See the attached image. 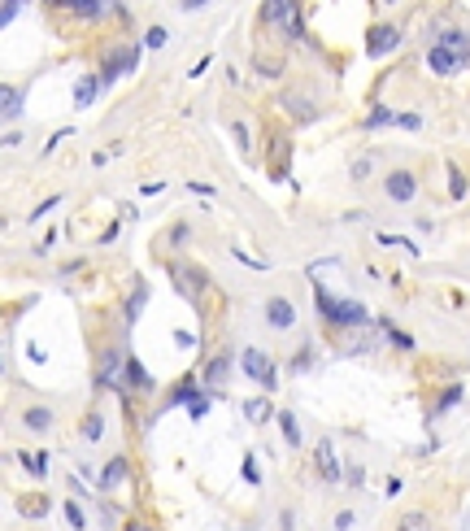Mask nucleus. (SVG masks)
Instances as JSON below:
<instances>
[{"label": "nucleus", "mask_w": 470, "mask_h": 531, "mask_svg": "<svg viewBox=\"0 0 470 531\" xmlns=\"http://www.w3.org/2000/svg\"><path fill=\"white\" fill-rule=\"evenodd\" d=\"M396 531H431V519L427 514H401V523H396Z\"/></svg>", "instance_id": "6ab92c4d"}, {"label": "nucleus", "mask_w": 470, "mask_h": 531, "mask_svg": "<svg viewBox=\"0 0 470 531\" xmlns=\"http://www.w3.org/2000/svg\"><path fill=\"white\" fill-rule=\"evenodd\" d=\"M458 401H462V383H448V388H444V396L440 401H435V410H453V405H458Z\"/></svg>", "instance_id": "bb28decb"}, {"label": "nucleus", "mask_w": 470, "mask_h": 531, "mask_svg": "<svg viewBox=\"0 0 470 531\" xmlns=\"http://www.w3.org/2000/svg\"><path fill=\"white\" fill-rule=\"evenodd\" d=\"M140 310H144V283L135 279V292H131V305H126V323H135V318H140Z\"/></svg>", "instance_id": "cd10ccee"}, {"label": "nucleus", "mask_w": 470, "mask_h": 531, "mask_svg": "<svg viewBox=\"0 0 470 531\" xmlns=\"http://www.w3.org/2000/svg\"><path fill=\"white\" fill-rule=\"evenodd\" d=\"M166 40H170V31L166 26H153L149 35H144V48H166Z\"/></svg>", "instance_id": "c756f323"}, {"label": "nucleus", "mask_w": 470, "mask_h": 531, "mask_svg": "<svg viewBox=\"0 0 470 531\" xmlns=\"http://www.w3.org/2000/svg\"><path fill=\"white\" fill-rule=\"evenodd\" d=\"M444 170H448V196H453V201H462V196H466V174H462L458 166H453V162H448Z\"/></svg>", "instance_id": "412c9836"}, {"label": "nucleus", "mask_w": 470, "mask_h": 531, "mask_svg": "<svg viewBox=\"0 0 470 531\" xmlns=\"http://www.w3.org/2000/svg\"><path fill=\"white\" fill-rule=\"evenodd\" d=\"M387 5H401V0H387Z\"/></svg>", "instance_id": "79ce46f5"}, {"label": "nucleus", "mask_w": 470, "mask_h": 531, "mask_svg": "<svg viewBox=\"0 0 470 531\" xmlns=\"http://www.w3.org/2000/svg\"><path fill=\"white\" fill-rule=\"evenodd\" d=\"M18 5H26V0H5V26L13 22V13H18Z\"/></svg>", "instance_id": "ea45409f"}, {"label": "nucleus", "mask_w": 470, "mask_h": 531, "mask_svg": "<svg viewBox=\"0 0 470 531\" xmlns=\"http://www.w3.org/2000/svg\"><path fill=\"white\" fill-rule=\"evenodd\" d=\"M379 327L387 331V340H392L396 348H414V335H410V331H401V327H392V323H387V318H379Z\"/></svg>", "instance_id": "4be33fe9"}, {"label": "nucleus", "mask_w": 470, "mask_h": 531, "mask_svg": "<svg viewBox=\"0 0 470 531\" xmlns=\"http://www.w3.org/2000/svg\"><path fill=\"white\" fill-rule=\"evenodd\" d=\"M270 414H274V405H270V396H253V401H244V418L249 423H270Z\"/></svg>", "instance_id": "2eb2a0df"}, {"label": "nucleus", "mask_w": 470, "mask_h": 531, "mask_svg": "<svg viewBox=\"0 0 470 531\" xmlns=\"http://www.w3.org/2000/svg\"><path fill=\"white\" fill-rule=\"evenodd\" d=\"M314 462H318V475L327 479V484H335V479H339V457H335V444L331 440H318Z\"/></svg>", "instance_id": "9b49d317"}, {"label": "nucleus", "mask_w": 470, "mask_h": 531, "mask_svg": "<svg viewBox=\"0 0 470 531\" xmlns=\"http://www.w3.org/2000/svg\"><path fill=\"white\" fill-rule=\"evenodd\" d=\"M161 192H166V183H144L140 196H161Z\"/></svg>", "instance_id": "58836bf2"}, {"label": "nucleus", "mask_w": 470, "mask_h": 531, "mask_svg": "<svg viewBox=\"0 0 470 531\" xmlns=\"http://www.w3.org/2000/svg\"><path fill=\"white\" fill-rule=\"evenodd\" d=\"M283 105H287L301 122H314V118H318V105H305V101H296V96H283Z\"/></svg>", "instance_id": "aec40b11"}, {"label": "nucleus", "mask_w": 470, "mask_h": 531, "mask_svg": "<svg viewBox=\"0 0 470 531\" xmlns=\"http://www.w3.org/2000/svg\"><path fill=\"white\" fill-rule=\"evenodd\" d=\"M22 114V92L18 87H5V122H13Z\"/></svg>", "instance_id": "a878e982"}, {"label": "nucleus", "mask_w": 470, "mask_h": 531, "mask_svg": "<svg viewBox=\"0 0 470 531\" xmlns=\"http://www.w3.org/2000/svg\"><path fill=\"white\" fill-rule=\"evenodd\" d=\"M22 427H31V431H48V427H53V410H48V405H31V410H22Z\"/></svg>", "instance_id": "dca6fc26"}, {"label": "nucleus", "mask_w": 470, "mask_h": 531, "mask_svg": "<svg viewBox=\"0 0 470 531\" xmlns=\"http://www.w3.org/2000/svg\"><path fill=\"white\" fill-rule=\"evenodd\" d=\"M174 344H179V348H192V344H196V335H192V331H174Z\"/></svg>", "instance_id": "4c0bfd02"}, {"label": "nucleus", "mask_w": 470, "mask_h": 531, "mask_svg": "<svg viewBox=\"0 0 470 531\" xmlns=\"http://www.w3.org/2000/svg\"><path fill=\"white\" fill-rule=\"evenodd\" d=\"M57 205H61V196H48V201H44L40 209H35V214H31V222H35V218H44V214H48V209H57Z\"/></svg>", "instance_id": "f704fd0d"}, {"label": "nucleus", "mask_w": 470, "mask_h": 531, "mask_svg": "<svg viewBox=\"0 0 470 531\" xmlns=\"http://www.w3.org/2000/svg\"><path fill=\"white\" fill-rule=\"evenodd\" d=\"M122 375H126V383H131V388H140V392H149V388H153V375H149V370L140 366V357H131V353H126V366H122Z\"/></svg>", "instance_id": "4468645a"}, {"label": "nucleus", "mask_w": 470, "mask_h": 531, "mask_svg": "<svg viewBox=\"0 0 470 531\" xmlns=\"http://www.w3.org/2000/svg\"><path fill=\"white\" fill-rule=\"evenodd\" d=\"M387 122H396V114H392V109H383V105H375V109L366 114V131H375V126H387Z\"/></svg>", "instance_id": "393cba45"}, {"label": "nucleus", "mask_w": 470, "mask_h": 531, "mask_svg": "<svg viewBox=\"0 0 470 531\" xmlns=\"http://www.w3.org/2000/svg\"><path fill=\"white\" fill-rule=\"evenodd\" d=\"M231 257H235V262H244V266H249V270H270V266H266V262H253V257H249V253H244V248H231Z\"/></svg>", "instance_id": "72a5a7b5"}, {"label": "nucleus", "mask_w": 470, "mask_h": 531, "mask_svg": "<svg viewBox=\"0 0 470 531\" xmlns=\"http://www.w3.org/2000/svg\"><path fill=\"white\" fill-rule=\"evenodd\" d=\"M135 57H140V48H113V53L105 57V66H101V78L113 83L118 70H135Z\"/></svg>", "instance_id": "9d476101"}, {"label": "nucleus", "mask_w": 470, "mask_h": 531, "mask_svg": "<svg viewBox=\"0 0 470 531\" xmlns=\"http://www.w3.org/2000/svg\"><path fill=\"white\" fill-rule=\"evenodd\" d=\"M226 370H231V357H214V362L205 366V375H201V383H205V388H218V383L226 379Z\"/></svg>", "instance_id": "f3484780"}, {"label": "nucleus", "mask_w": 470, "mask_h": 531, "mask_svg": "<svg viewBox=\"0 0 470 531\" xmlns=\"http://www.w3.org/2000/svg\"><path fill=\"white\" fill-rule=\"evenodd\" d=\"M266 323L274 331H287L292 323H296V305H292L287 296H266Z\"/></svg>", "instance_id": "1a4fd4ad"}, {"label": "nucleus", "mask_w": 470, "mask_h": 531, "mask_svg": "<svg viewBox=\"0 0 470 531\" xmlns=\"http://www.w3.org/2000/svg\"><path fill=\"white\" fill-rule=\"evenodd\" d=\"M396 126H405V131H418V126H423V114H396Z\"/></svg>", "instance_id": "7c9ffc66"}, {"label": "nucleus", "mask_w": 470, "mask_h": 531, "mask_svg": "<svg viewBox=\"0 0 470 531\" xmlns=\"http://www.w3.org/2000/svg\"><path fill=\"white\" fill-rule=\"evenodd\" d=\"M170 279H174V287L187 296V305H196L201 301V292H205V279H201V270L192 266V262H170Z\"/></svg>", "instance_id": "0eeeda50"}, {"label": "nucleus", "mask_w": 470, "mask_h": 531, "mask_svg": "<svg viewBox=\"0 0 470 531\" xmlns=\"http://www.w3.org/2000/svg\"><path fill=\"white\" fill-rule=\"evenodd\" d=\"M101 83H105V78H96V74L78 78V83H74V109H87L96 96H101Z\"/></svg>", "instance_id": "ddd939ff"}, {"label": "nucleus", "mask_w": 470, "mask_h": 531, "mask_svg": "<svg viewBox=\"0 0 470 531\" xmlns=\"http://www.w3.org/2000/svg\"><path fill=\"white\" fill-rule=\"evenodd\" d=\"M310 362H314V348H301L296 357H292V370H296V375H301V370H310Z\"/></svg>", "instance_id": "473e14b6"}, {"label": "nucleus", "mask_w": 470, "mask_h": 531, "mask_svg": "<svg viewBox=\"0 0 470 531\" xmlns=\"http://www.w3.org/2000/svg\"><path fill=\"white\" fill-rule=\"evenodd\" d=\"M383 192H387V201L410 205V201L418 196V174H410V170H392V174L383 179Z\"/></svg>", "instance_id": "6e6552de"}, {"label": "nucleus", "mask_w": 470, "mask_h": 531, "mask_svg": "<svg viewBox=\"0 0 470 531\" xmlns=\"http://www.w3.org/2000/svg\"><path fill=\"white\" fill-rule=\"evenodd\" d=\"M187 192H192V196H214V187H209V183H196V179L187 183Z\"/></svg>", "instance_id": "c9c22d12"}, {"label": "nucleus", "mask_w": 470, "mask_h": 531, "mask_svg": "<svg viewBox=\"0 0 470 531\" xmlns=\"http://www.w3.org/2000/svg\"><path fill=\"white\" fill-rule=\"evenodd\" d=\"M126 475H131V462H126V457H113V462L105 466V471H101V479H96V488H105V492H109V488H118Z\"/></svg>", "instance_id": "f8f14e48"}, {"label": "nucleus", "mask_w": 470, "mask_h": 531, "mask_svg": "<svg viewBox=\"0 0 470 531\" xmlns=\"http://www.w3.org/2000/svg\"><path fill=\"white\" fill-rule=\"evenodd\" d=\"M201 5H209V0H183V9H201Z\"/></svg>", "instance_id": "a19ab883"}, {"label": "nucleus", "mask_w": 470, "mask_h": 531, "mask_svg": "<svg viewBox=\"0 0 470 531\" xmlns=\"http://www.w3.org/2000/svg\"><path fill=\"white\" fill-rule=\"evenodd\" d=\"M314 296H318V310H322V318L335 327V331H349V327H362V323H370V310L362 301H353V296H331L322 283H314Z\"/></svg>", "instance_id": "f257e3e1"}, {"label": "nucleus", "mask_w": 470, "mask_h": 531, "mask_svg": "<svg viewBox=\"0 0 470 531\" xmlns=\"http://www.w3.org/2000/svg\"><path fill=\"white\" fill-rule=\"evenodd\" d=\"M370 170H375V157H358V162H353V170H349V174H353V183H362L366 174H370Z\"/></svg>", "instance_id": "c85d7f7f"}, {"label": "nucleus", "mask_w": 470, "mask_h": 531, "mask_svg": "<svg viewBox=\"0 0 470 531\" xmlns=\"http://www.w3.org/2000/svg\"><path fill=\"white\" fill-rule=\"evenodd\" d=\"M48 5H61V9H70L78 22H105V9H113L118 18H126V9H122V0H48Z\"/></svg>", "instance_id": "7ed1b4c3"}, {"label": "nucleus", "mask_w": 470, "mask_h": 531, "mask_svg": "<svg viewBox=\"0 0 470 531\" xmlns=\"http://www.w3.org/2000/svg\"><path fill=\"white\" fill-rule=\"evenodd\" d=\"M183 239H187V227H183V222H174V227H170V244H183Z\"/></svg>", "instance_id": "e433bc0d"}, {"label": "nucleus", "mask_w": 470, "mask_h": 531, "mask_svg": "<svg viewBox=\"0 0 470 531\" xmlns=\"http://www.w3.org/2000/svg\"><path fill=\"white\" fill-rule=\"evenodd\" d=\"M257 18H262L270 31H287L292 40L305 31V26H301V0H262Z\"/></svg>", "instance_id": "f03ea898"}, {"label": "nucleus", "mask_w": 470, "mask_h": 531, "mask_svg": "<svg viewBox=\"0 0 470 531\" xmlns=\"http://www.w3.org/2000/svg\"><path fill=\"white\" fill-rule=\"evenodd\" d=\"M427 70H431V74H440V78H448V74L466 70V57L458 53V48H448V44L435 40V44L427 48Z\"/></svg>", "instance_id": "39448f33"}, {"label": "nucleus", "mask_w": 470, "mask_h": 531, "mask_svg": "<svg viewBox=\"0 0 470 531\" xmlns=\"http://www.w3.org/2000/svg\"><path fill=\"white\" fill-rule=\"evenodd\" d=\"M244 479H249V484H262V471H257V457L253 453H244Z\"/></svg>", "instance_id": "2f4dec72"}, {"label": "nucleus", "mask_w": 470, "mask_h": 531, "mask_svg": "<svg viewBox=\"0 0 470 531\" xmlns=\"http://www.w3.org/2000/svg\"><path fill=\"white\" fill-rule=\"evenodd\" d=\"M396 44H401L396 22H375L366 31V57H387V53H396Z\"/></svg>", "instance_id": "423d86ee"}, {"label": "nucleus", "mask_w": 470, "mask_h": 531, "mask_svg": "<svg viewBox=\"0 0 470 531\" xmlns=\"http://www.w3.org/2000/svg\"><path fill=\"white\" fill-rule=\"evenodd\" d=\"M279 427H283V440H287L292 448H301V423H296V414L283 410V414H279Z\"/></svg>", "instance_id": "a211bd4d"}, {"label": "nucleus", "mask_w": 470, "mask_h": 531, "mask_svg": "<svg viewBox=\"0 0 470 531\" xmlns=\"http://www.w3.org/2000/svg\"><path fill=\"white\" fill-rule=\"evenodd\" d=\"M240 366H244V375H249L253 383H262L266 392H274V383H279V375H274V362L266 357L262 348H244V353H240Z\"/></svg>", "instance_id": "20e7f679"}, {"label": "nucleus", "mask_w": 470, "mask_h": 531, "mask_svg": "<svg viewBox=\"0 0 470 531\" xmlns=\"http://www.w3.org/2000/svg\"><path fill=\"white\" fill-rule=\"evenodd\" d=\"M61 509H66V523H70L74 531H87V514H83V505H78V501H66Z\"/></svg>", "instance_id": "b1692460"}, {"label": "nucleus", "mask_w": 470, "mask_h": 531, "mask_svg": "<svg viewBox=\"0 0 470 531\" xmlns=\"http://www.w3.org/2000/svg\"><path fill=\"white\" fill-rule=\"evenodd\" d=\"M101 436H105V418H101V414H87V418H83V440L96 444Z\"/></svg>", "instance_id": "5701e85b"}]
</instances>
